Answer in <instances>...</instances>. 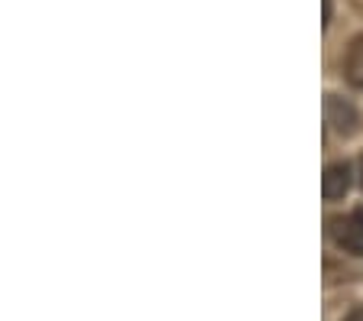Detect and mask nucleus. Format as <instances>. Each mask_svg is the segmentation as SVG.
<instances>
[{
  "label": "nucleus",
  "instance_id": "nucleus-1",
  "mask_svg": "<svg viewBox=\"0 0 363 321\" xmlns=\"http://www.w3.org/2000/svg\"><path fill=\"white\" fill-rule=\"evenodd\" d=\"M334 244L340 250L354 253V257H363V208H357L347 218L334 221Z\"/></svg>",
  "mask_w": 363,
  "mask_h": 321
},
{
  "label": "nucleus",
  "instance_id": "nucleus-2",
  "mask_svg": "<svg viewBox=\"0 0 363 321\" xmlns=\"http://www.w3.org/2000/svg\"><path fill=\"white\" fill-rule=\"evenodd\" d=\"M325 114H328V123H331L337 133H344V137L357 130V111L344 98H334L331 94V98L325 101Z\"/></svg>",
  "mask_w": 363,
  "mask_h": 321
},
{
  "label": "nucleus",
  "instance_id": "nucleus-3",
  "mask_svg": "<svg viewBox=\"0 0 363 321\" xmlns=\"http://www.w3.org/2000/svg\"><path fill=\"white\" fill-rule=\"evenodd\" d=\"M350 188V166L347 162H331L325 169V179H321V191H325L328 201H337L344 198Z\"/></svg>",
  "mask_w": 363,
  "mask_h": 321
},
{
  "label": "nucleus",
  "instance_id": "nucleus-4",
  "mask_svg": "<svg viewBox=\"0 0 363 321\" xmlns=\"http://www.w3.org/2000/svg\"><path fill=\"white\" fill-rule=\"evenodd\" d=\"M344 78H347L354 88H363V33L354 36V43L347 46V55H344Z\"/></svg>",
  "mask_w": 363,
  "mask_h": 321
},
{
  "label": "nucleus",
  "instance_id": "nucleus-5",
  "mask_svg": "<svg viewBox=\"0 0 363 321\" xmlns=\"http://www.w3.org/2000/svg\"><path fill=\"white\" fill-rule=\"evenodd\" d=\"M344 321H363V305H360V308H354V312H350Z\"/></svg>",
  "mask_w": 363,
  "mask_h": 321
},
{
  "label": "nucleus",
  "instance_id": "nucleus-6",
  "mask_svg": "<svg viewBox=\"0 0 363 321\" xmlns=\"http://www.w3.org/2000/svg\"><path fill=\"white\" fill-rule=\"evenodd\" d=\"M328 20H331V0H325V26H328Z\"/></svg>",
  "mask_w": 363,
  "mask_h": 321
},
{
  "label": "nucleus",
  "instance_id": "nucleus-7",
  "mask_svg": "<svg viewBox=\"0 0 363 321\" xmlns=\"http://www.w3.org/2000/svg\"><path fill=\"white\" fill-rule=\"evenodd\" d=\"M360 185H363V159H360Z\"/></svg>",
  "mask_w": 363,
  "mask_h": 321
}]
</instances>
